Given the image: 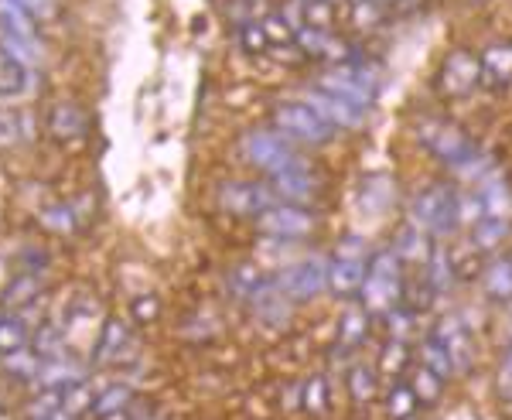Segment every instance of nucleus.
<instances>
[{"label": "nucleus", "mask_w": 512, "mask_h": 420, "mask_svg": "<svg viewBox=\"0 0 512 420\" xmlns=\"http://www.w3.org/2000/svg\"><path fill=\"white\" fill-rule=\"evenodd\" d=\"M417 137H420V144H424L437 161L448 164V168H454V171H472L475 168V161H478L475 144L461 134L454 123L420 120L417 123Z\"/></svg>", "instance_id": "obj_1"}, {"label": "nucleus", "mask_w": 512, "mask_h": 420, "mask_svg": "<svg viewBox=\"0 0 512 420\" xmlns=\"http://www.w3.org/2000/svg\"><path fill=\"white\" fill-rule=\"evenodd\" d=\"M362 304L369 311H390L400 304V257L393 250H376L366 263V280H362Z\"/></svg>", "instance_id": "obj_2"}, {"label": "nucleus", "mask_w": 512, "mask_h": 420, "mask_svg": "<svg viewBox=\"0 0 512 420\" xmlns=\"http://www.w3.org/2000/svg\"><path fill=\"white\" fill-rule=\"evenodd\" d=\"M410 216H414V226L424 229L427 236H448L461 226L458 195L448 185H441V181L427 185L414 199V205H410Z\"/></svg>", "instance_id": "obj_3"}, {"label": "nucleus", "mask_w": 512, "mask_h": 420, "mask_svg": "<svg viewBox=\"0 0 512 420\" xmlns=\"http://www.w3.org/2000/svg\"><path fill=\"white\" fill-rule=\"evenodd\" d=\"M318 89L335 93L338 100L359 106V110H369L379 93V79L366 69V65H338V69L321 76Z\"/></svg>", "instance_id": "obj_4"}, {"label": "nucleus", "mask_w": 512, "mask_h": 420, "mask_svg": "<svg viewBox=\"0 0 512 420\" xmlns=\"http://www.w3.org/2000/svg\"><path fill=\"white\" fill-rule=\"evenodd\" d=\"M243 154L253 168L267 171L270 178L280 175V171H287V168H294V164H301L294 154V147L287 144L284 134H277V130H253V134H246Z\"/></svg>", "instance_id": "obj_5"}, {"label": "nucleus", "mask_w": 512, "mask_h": 420, "mask_svg": "<svg viewBox=\"0 0 512 420\" xmlns=\"http://www.w3.org/2000/svg\"><path fill=\"white\" fill-rule=\"evenodd\" d=\"M318 226L315 212H308L304 205L294 202H274L260 219H256V229L274 240H301V236H311Z\"/></svg>", "instance_id": "obj_6"}, {"label": "nucleus", "mask_w": 512, "mask_h": 420, "mask_svg": "<svg viewBox=\"0 0 512 420\" xmlns=\"http://www.w3.org/2000/svg\"><path fill=\"white\" fill-rule=\"evenodd\" d=\"M274 123H277V134L301 140V144H325V140H332V134H335V130L328 127V123L321 120L308 103L277 106Z\"/></svg>", "instance_id": "obj_7"}, {"label": "nucleus", "mask_w": 512, "mask_h": 420, "mask_svg": "<svg viewBox=\"0 0 512 420\" xmlns=\"http://www.w3.org/2000/svg\"><path fill=\"white\" fill-rule=\"evenodd\" d=\"M274 202H277L274 188L260 185V181H226L219 188V205L239 219H260Z\"/></svg>", "instance_id": "obj_8"}, {"label": "nucleus", "mask_w": 512, "mask_h": 420, "mask_svg": "<svg viewBox=\"0 0 512 420\" xmlns=\"http://www.w3.org/2000/svg\"><path fill=\"white\" fill-rule=\"evenodd\" d=\"M328 287V263L325 260H301L280 277V294L291 301H311Z\"/></svg>", "instance_id": "obj_9"}, {"label": "nucleus", "mask_w": 512, "mask_h": 420, "mask_svg": "<svg viewBox=\"0 0 512 420\" xmlns=\"http://www.w3.org/2000/svg\"><path fill=\"white\" fill-rule=\"evenodd\" d=\"M304 103L311 106V110L318 113L321 120L328 123V127H338V130H355L362 120H366V110H359V106H352V103H345V100H338L335 93H325V89H311L308 96H304Z\"/></svg>", "instance_id": "obj_10"}, {"label": "nucleus", "mask_w": 512, "mask_h": 420, "mask_svg": "<svg viewBox=\"0 0 512 420\" xmlns=\"http://www.w3.org/2000/svg\"><path fill=\"white\" fill-rule=\"evenodd\" d=\"M482 82V59L472 52H451L441 72V89L448 96H465Z\"/></svg>", "instance_id": "obj_11"}, {"label": "nucleus", "mask_w": 512, "mask_h": 420, "mask_svg": "<svg viewBox=\"0 0 512 420\" xmlns=\"http://www.w3.org/2000/svg\"><path fill=\"white\" fill-rule=\"evenodd\" d=\"M127 349H134V335H130V325L123 318H106L103 332L93 345V362L96 366H117L127 356Z\"/></svg>", "instance_id": "obj_12"}, {"label": "nucleus", "mask_w": 512, "mask_h": 420, "mask_svg": "<svg viewBox=\"0 0 512 420\" xmlns=\"http://www.w3.org/2000/svg\"><path fill=\"white\" fill-rule=\"evenodd\" d=\"M434 335L441 339L444 349H448L454 373H468L472 362H475V349H472V335H468V328L461 325L458 318H444L441 325L434 328Z\"/></svg>", "instance_id": "obj_13"}, {"label": "nucleus", "mask_w": 512, "mask_h": 420, "mask_svg": "<svg viewBox=\"0 0 512 420\" xmlns=\"http://www.w3.org/2000/svg\"><path fill=\"white\" fill-rule=\"evenodd\" d=\"M362 280H366V263L359 257H349V253H338V257L328 263V291L335 298H355L362 291Z\"/></svg>", "instance_id": "obj_14"}, {"label": "nucleus", "mask_w": 512, "mask_h": 420, "mask_svg": "<svg viewBox=\"0 0 512 420\" xmlns=\"http://www.w3.org/2000/svg\"><path fill=\"white\" fill-rule=\"evenodd\" d=\"M48 134L55 140H65V144H72V140H82L89 134V117L86 110L76 103H55L52 113H48Z\"/></svg>", "instance_id": "obj_15"}, {"label": "nucleus", "mask_w": 512, "mask_h": 420, "mask_svg": "<svg viewBox=\"0 0 512 420\" xmlns=\"http://www.w3.org/2000/svg\"><path fill=\"white\" fill-rule=\"evenodd\" d=\"M274 195L284 202H294V205H304L311 202L318 195V181L311 178V171L304 168V164H294V168L280 171V175H274Z\"/></svg>", "instance_id": "obj_16"}, {"label": "nucleus", "mask_w": 512, "mask_h": 420, "mask_svg": "<svg viewBox=\"0 0 512 420\" xmlns=\"http://www.w3.org/2000/svg\"><path fill=\"white\" fill-rule=\"evenodd\" d=\"M86 380V366L76 362L72 356H52V359H41V369H38V380L45 390H65L72 383H82Z\"/></svg>", "instance_id": "obj_17"}, {"label": "nucleus", "mask_w": 512, "mask_h": 420, "mask_svg": "<svg viewBox=\"0 0 512 420\" xmlns=\"http://www.w3.org/2000/svg\"><path fill=\"white\" fill-rule=\"evenodd\" d=\"M369 315H373V311H369L366 304H349L345 315L338 318V345H342L345 352L359 349V345L369 339Z\"/></svg>", "instance_id": "obj_18"}, {"label": "nucleus", "mask_w": 512, "mask_h": 420, "mask_svg": "<svg viewBox=\"0 0 512 420\" xmlns=\"http://www.w3.org/2000/svg\"><path fill=\"white\" fill-rule=\"evenodd\" d=\"M41 277H38V270H21V274H14L11 280H7V287H4V308L7 311H21V308H28L31 301H38L41 298Z\"/></svg>", "instance_id": "obj_19"}, {"label": "nucleus", "mask_w": 512, "mask_h": 420, "mask_svg": "<svg viewBox=\"0 0 512 420\" xmlns=\"http://www.w3.org/2000/svg\"><path fill=\"white\" fill-rule=\"evenodd\" d=\"M130 403H134V390H130L127 383H110L103 386V390L93 397V407H89V414L96 420H110L117 414H127Z\"/></svg>", "instance_id": "obj_20"}, {"label": "nucleus", "mask_w": 512, "mask_h": 420, "mask_svg": "<svg viewBox=\"0 0 512 420\" xmlns=\"http://www.w3.org/2000/svg\"><path fill=\"white\" fill-rule=\"evenodd\" d=\"M478 199H482L485 219H512V188L502 178H485L478 185Z\"/></svg>", "instance_id": "obj_21"}, {"label": "nucleus", "mask_w": 512, "mask_h": 420, "mask_svg": "<svg viewBox=\"0 0 512 420\" xmlns=\"http://www.w3.org/2000/svg\"><path fill=\"white\" fill-rule=\"evenodd\" d=\"M267 284L270 280L263 277V270L256 267V263H236V267L229 270V291H233L239 301H253Z\"/></svg>", "instance_id": "obj_22"}, {"label": "nucleus", "mask_w": 512, "mask_h": 420, "mask_svg": "<svg viewBox=\"0 0 512 420\" xmlns=\"http://www.w3.org/2000/svg\"><path fill=\"white\" fill-rule=\"evenodd\" d=\"M28 342H31V328L24 325V318L18 315V311L0 315V359L28 349Z\"/></svg>", "instance_id": "obj_23"}, {"label": "nucleus", "mask_w": 512, "mask_h": 420, "mask_svg": "<svg viewBox=\"0 0 512 420\" xmlns=\"http://www.w3.org/2000/svg\"><path fill=\"white\" fill-rule=\"evenodd\" d=\"M393 253L400 257V263L407 260V263H427L431 260V240H427V233L424 229H417V226H407L400 236H396V246H393Z\"/></svg>", "instance_id": "obj_24"}, {"label": "nucleus", "mask_w": 512, "mask_h": 420, "mask_svg": "<svg viewBox=\"0 0 512 420\" xmlns=\"http://www.w3.org/2000/svg\"><path fill=\"white\" fill-rule=\"evenodd\" d=\"M35 18L18 4V0H0V31L21 38H35Z\"/></svg>", "instance_id": "obj_25"}, {"label": "nucleus", "mask_w": 512, "mask_h": 420, "mask_svg": "<svg viewBox=\"0 0 512 420\" xmlns=\"http://www.w3.org/2000/svg\"><path fill=\"white\" fill-rule=\"evenodd\" d=\"M420 366L431 369V373L437 376V380H448V376H454V366H451V356L448 349L441 345V339L431 332L424 339V345H420Z\"/></svg>", "instance_id": "obj_26"}, {"label": "nucleus", "mask_w": 512, "mask_h": 420, "mask_svg": "<svg viewBox=\"0 0 512 420\" xmlns=\"http://www.w3.org/2000/svg\"><path fill=\"white\" fill-rule=\"evenodd\" d=\"M345 383H349V397L355 403H369L376 397V386H379V376L373 366H366V362H355L349 369V376H345Z\"/></svg>", "instance_id": "obj_27"}, {"label": "nucleus", "mask_w": 512, "mask_h": 420, "mask_svg": "<svg viewBox=\"0 0 512 420\" xmlns=\"http://www.w3.org/2000/svg\"><path fill=\"white\" fill-rule=\"evenodd\" d=\"M485 294L495 301H512V260H495L485 270Z\"/></svg>", "instance_id": "obj_28"}, {"label": "nucleus", "mask_w": 512, "mask_h": 420, "mask_svg": "<svg viewBox=\"0 0 512 420\" xmlns=\"http://www.w3.org/2000/svg\"><path fill=\"white\" fill-rule=\"evenodd\" d=\"M0 48H4L11 59H18L24 69H31V65L41 62L38 38H21V35H7V31H0Z\"/></svg>", "instance_id": "obj_29"}, {"label": "nucleus", "mask_w": 512, "mask_h": 420, "mask_svg": "<svg viewBox=\"0 0 512 420\" xmlns=\"http://www.w3.org/2000/svg\"><path fill=\"white\" fill-rule=\"evenodd\" d=\"M417 393L410 383H393L390 393H386V414H390L393 420H407L417 414Z\"/></svg>", "instance_id": "obj_30"}, {"label": "nucleus", "mask_w": 512, "mask_h": 420, "mask_svg": "<svg viewBox=\"0 0 512 420\" xmlns=\"http://www.w3.org/2000/svg\"><path fill=\"white\" fill-rule=\"evenodd\" d=\"M482 76H485V82H492V86H499V82H506L512 76V48L509 45L489 48V52L482 55Z\"/></svg>", "instance_id": "obj_31"}, {"label": "nucleus", "mask_w": 512, "mask_h": 420, "mask_svg": "<svg viewBox=\"0 0 512 420\" xmlns=\"http://www.w3.org/2000/svg\"><path fill=\"white\" fill-rule=\"evenodd\" d=\"M28 86V69L0 48V96H18Z\"/></svg>", "instance_id": "obj_32"}, {"label": "nucleus", "mask_w": 512, "mask_h": 420, "mask_svg": "<svg viewBox=\"0 0 512 420\" xmlns=\"http://www.w3.org/2000/svg\"><path fill=\"white\" fill-rule=\"evenodd\" d=\"M410 366V349L403 339H393L383 345V356H379V376H390V380H396V376H403Z\"/></svg>", "instance_id": "obj_33"}, {"label": "nucleus", "mask_w": 512, "mask_h": 420, "mask_svg": "<svg viewBox=\"0 0 512 420\" xmlns=\"http://www.w3.org/2000/svg\"><path fill=\"white\" fill-rule=\"evenodd\" d=\"M328 380L325 376H311V380H304L301 386V407L308 410L311 417H318V414H325L328 410Z\"/></svg>", "instance_id": "obj_34"}, {"label": "nucleus", "mask_w": 512, "mask_h": 420, "mask_svg": "<svg viewBox=\"0 0 512 420\" xmlns=\"http://www.w3.org/2000/svg\"><path fill=\"white\" fill-rule=\"evenodd\" d=\"M509 236L506 219H478L475 222V250H495Z\"/></svg>", "instance_id": "obj_35"}, {"label": "nucleus", "mask_w": 512, "mask_h": 420, "mask_svg": "<svg viewBox=\"0 0 512 420\" xmlns=\"http://www.w3.org/2000/svg\"><path fill=\"white\" fill-rule=\"evenodd\" d=\"M414 393H417V403L420 407H431V403H437V397H441V386L444 380H437V376L431 373V369H424L420 366L417 369V376H414Z\"/></svg>", "instance_id": "obj_36"}, {"label": "nucleus", "mask_w": 512, "mask_h": 420, "mask_svg": "<svg viewBox=\"0 0 512 420\" xmlns=\"http://www.w3.org/2000/svg\"><path fill=\"white\" fill-rule=\"evenodd\" d=\"M427 284H431V291H448L451 287V260L444 257L441 250L431 253V260H427Z\"/></svg>", "instance_id": "obj_37"}, {"label": "nucleus", "mask_w": 512, "mask_h": 420, "mask_svg": "<svg viewBox=\"0 0 512 420\" xmlns=\"http://www.w3.org/2000/svg\"><path fill=\"white\" fill-rule=\"evenodd\" d=\"M130 318L137 325H151V321L161 318V298L158 294H137L134 304H130Z\"/></svg>", "instance_id": "obj_38"}, {"label": "nucleus", "mask_w": 512, "mask_h": 420, "mask_svg": "<svg viewBox=\"0 0 512 420\" xmlns=\"http://www.w3.org/2000/svg\"><path fill=\"white\" fill-rule=\"evenodd\" d=\"M239 41H243L246 52H263V48H270L267 31H263V24H256V21L239 28Z\"/></svg>", "instance_id": "obj_39"}, {"label": "nucleus", "mask_w": 512, "mask_h": 420, "mask_svg": "<svg viewBox=\"0 0 512 420\" xmlns=\"http://www.w3.org/2000/svg\"><path fill=\"white\" fill-rule=\"evenodd\" d=\"M21 140V117L11 110H0V147H11Z\"/></svg>", "instance_id": "obj_40"}, {"label": "nucleus", "mask_w": 512, "mask_h": 420, "mask_svg": "<svg viewBox=\"0 0 512 420\" xmlns=\"http://www.w3.org/2000/svg\"><path fill=\"white\" fill-rule=\"evenodd\" d=\"M495 390H499V397L512 407V345L506 349V356L499 362V376H495Z\"/></svg>", "instance_id": "obj_41"}, {"label": "nucleus", "mask_w": 512, "mask_h": 420, "mask_svg": "<svg viewBox=\"0 0 512 420\" xmlns=\"http://www.w3.org/2000/svg\"><path fill=\"white\" fill-rule=\"evenodd\" d=\"M386 321H390V332H393V339H407L410 335V321H414V311H407V308H390L386 311Z\"/></svg>", "instance_id": "obj_42"}, {"label": "nucleus", "mask_w": 512, "mask_h": 420, "mask_svg": "<svg viewBox=\"0 0 512 420\" xmlns=\"http://www.w3.org/2000/svg\"><path fill=\"white\" fill-rule=\"evenodd\" d=\"M18 4L35 21H48V18H55V11H59V0H18Z\"/></svg>", "instance_id": "obj_43"}, {"label": "nucleus", "mask_w": 512, "mask_h": 420, "mask_svg": "<svg viewBox=\"0 0 512 420\" xmlns=\"http://www.w3.org/2000/svg\"><path fill=\"white\" fill-rule=\"evenodd\" d=\"M41 222H48L52 229L65 233V229H72V212L69 209H48V212H41Z\"/></svg>", "instance_id": "obj_44"}, {"label": "nucleus", "mask_w": 512, "mask_h": 420, "mask_svg": "<svg viewBox=\"0 0 512 420\" xmlns=\"http://www.w3.org/2000/svg\"><path fill=\"white\" fill-rule=\"evenodd\" d=\"M373 18H376L373 7H362L359 4V11H355V21H359V24H373Z\"/></svg>", "instance_id": "obj_45"}]
</instances>
